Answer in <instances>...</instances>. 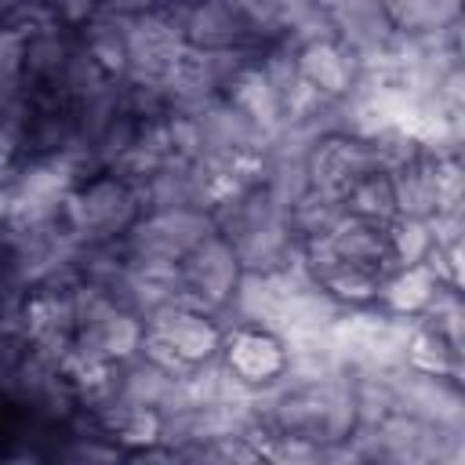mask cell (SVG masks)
<instances>
[{"mask_svg":"<svg viewBox=\"0 0 465 465\" xmlns=\"http://www.w3.org/2000/svg\"><path fill=\"white\" fill-rule=\"evenodd\" d=\"M436 287H440V280L425 262L421 265H400L381 280L374 302H381L385 312H392V316H421L425 305L432 302Z\"/></svg>","mask_w":465,"mask_h":465,"instance_id":"ba28073f","label":"cell"},{"mask_svg":"<svg viewBox=\"0 0 465 465\" xmlns=\"http://www.w3.org/2000/svg\"><path fill=\"white\" fill-rule=\"evenodd\" d=\"M178 272H182V287H185V298L207 312H218L232 302L236 287H240V262L232 254V247L225 243V236L211 232L207 240H200L182 262H178Z\"/></svg>","mask_w":465,"mask_h":465,"instance_id":"5b68a950","label":"cell"},{"mask_svg":"<svg viewBox=\"0 0 465 465\" xmlns=\"http://www.w3.org/2000/svg\"><path fill=\"white\" fill-rule=\"evenodd\" d=\"M189 47H247L265 51L251 0H196L178 15Z\"/></svg>","mask_w":465,"mask_h":465,"instance_id":"277c9868","label":"cell"},{"mask_svg":"<svg viewBox=\"0 0 465 465\" xmlns=\"http://www.w3.org/2000/svg\"><path fill=\"white\" fill-rule=\"evenodd\" d=\"M36 4H47V0H36Z\"/></svg>","mask_w":465,"mask_h":465,"instance_id":"5bb4252c","label":"cell"},{"mask_svg":"<svg viewBox=\"0 0 465 465\" xmlns=\"http://www.w3.org/2000/svg\"><path fill=\"white\" fill-rule=\"evenodd\" d=\"M25 124L29 116L0 113V167L4 171H11V163L25 153Z\"/></svg>","mask_w":465,"mask_h":465,"instance_id":"8fae6325","label":"cell"},{"mask_svg":"<svg viewBox=\"0 0 465 465\" xmlns=\"http://www.w3.org/2000/svg\"><path fill=\"white\" fill-rule=\"evenodd\" d=\"M156 0H102V11L109 15H124V18H134V15H145L153 11Z\"/></svg>","mask_w":465,"mask_h":465,"instance_id":"4fadbf2b","label":"cell"},{"mask_svg":"<svg viewBox=\"0 0 465 465\" xmlns=\"http://www.w3.org/2000/svg\"><path fill=\"white\" fill-rule=\"evenodd\" d=\"M145 334H142V356L156 360L167 371H189L196 363H207L222 352V338L225 327L200 305L193 302H174L156 309L153 316L142 320Z\"/></svg>","mask_w":465,"mask_h":465,"instance_id":"7a4b0ae2","label":"cell"},{"mask_svg":"<svg viewBox=\"0 0 465 465\" xmlns=\"http://www.w3.org/2000/svg\"><path fill=\"white\" fill-rule=\"evenodd\" d=\"M222 363L247 385H269L272 378L283 374L287 367V349L283 341L272 334V331H262V327H247V323H236L232 331H225L222 338Z\"/></svg>","mask_w":465,"mask_h":465,"instance_id":"8992f818","label":"cell"},{"mask_svg":"<svg viewBox=\"0 0 465 465\" xmlns=\"http://www.w3.org/2000/svg\"><path fill=\"white\" fill-rule=\"evenodd\" d=\"M138 182L120 171H94L62 203V218L80 243H113L142 214Z\"/></svg>","mask_w":465,"mask_h":465,"instance_id":"6da1fadb","label":"cell"},{"mask_svg":"<svg viewBox=\"0 0 465 465\" xmlns=\"http://www.w3.org/2000/svg\"><path fill=\"white\" fill-rule=\"evenodd\" d=\"M214 232L211 211L200 207H174V211H145L134 225L120 236L127 258H153V262H182L200 240Z\"/></svg>","mask_w":465,"mask_h":465,"instance_id":"3957f363","label":"cell"},{"mask_svg":"<svg viewBox=\"0 0 465 465\" xmlns=\"http://www.w3.org/2000/svg\"><path fill=\"white\" fill-rule=\"evenodd\" d=\"M389 22L403 36L440 33L458 22V0H381Z\"/></svg>","mask_w":465,"mask_h":465,"instance_id":"9c48e42d","label":"cell"},{"mask_svg":"<svg viewBox=\"0 0 465 465\" xmlns=\"http://www.w3.org/2000/svg\"><path fill=\"white\" fill-rule=\"evenodd\" d=\"M51 11V18L65 29H84L98 11H102V0H47L44 4Z\"/></svg>","mask_w":465,"mask_h":465,"instance_id":"7c38bea8","label":"cell"},{"mask_svg":"<svg viewBox=\"0 0 465 465\" xmlns=\"http://www.w3.org/2000/svg\"><path fill=\"white\" fill-rule=\"evenodd\" d=\"M302 80L320 94V98H345L360 76V62L338 44V40H316L294 51Z\"/></svg>","mask_w":465,"mask_h":465,"instance_id":"52a82bcc","label":"cell"},{"mask_svg":"<svg viewBox=\"0 0 465 465\" xmlns=\"http://www.w3.org/2000/svg\"><path fill=\"white\" fill-rule=\"evenodd\" d=\"M341 203H345V214H356L363 222H374V225L396 222V200H392L389 171H371L367 178L349 185L341 193Z\"/></svg>","mask_w":465,"mask_h":465,"instance_id":"30bf717a","label":"cell"}]
</instances>
